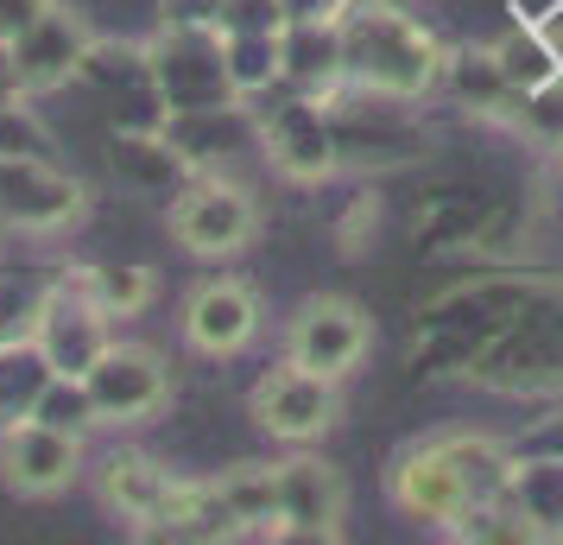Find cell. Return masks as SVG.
I'll return each mask as SVG.
<instances>
[{
	"label": "cell",
	"mask_w": 563,
	"mask_h": 545,
	"mask_svg": "<svg viewBox=\"0 0 563 545\" xmlns=\"http://www.w3.org/2000/svg\"><path fill=\"white\" fill-rule=\"evenodd\" d=\"M507 501L532 520L538 539H563V457H512Z\"/></svg>",
	"instance_id": "20"
},
{
	"label": "cell",
	"mask_w": 563,
	"mask_h": 545,
	"mask_svg": "<svg viewBox=\"0 0 563 545\" xmlns=\"http://www.w3.org/2000/svg\"><path fill=\"white\" fill-rule=\"evenodd\" d=\"M443 533H450V539H468V545H538L532 520L519 514L507 494H500V501H468Z\"/></svg>",
	"instance_id": "25"
},
{
	"label": "cell",
	"mask_w": 563,
	"mask_h": 545,
	"mask_svg": "<svg viewBox=\"0 0 563 545\" xmlns=\"http://www.w3.org/2000/svg\"><path fill=\"white\" fill-rule=\"evenodd\" d=\"M374 349V324L355 298H305L291 324H285V362L310 368V374H330V381H349L361 368V356Z\"/></svg>",
	"instance_id": "5"
},
{
	"label": "cell",
	"mask_w": 563,
	"mask_h": 545,
	"mask_svg": "<svg viewBox=\"0 0 563 545\" xmlns=\"http://www.w3.org/2000/svg\"><path fill=\"white\" fill-rule=\"evenodd\" d=\"M386 494H393V508L406 520H418V526H450V520L468 508V494H462L456 469H450V457L437 450V438L424 444H406L399 457H393V469H386Z\"/></svg>",
	"instance_id": "14"
},
{
	"label": "cell",
	"mask_w": 563,
	"mask_h": 545,
	"mask_svg": "<svg viewBox=\"0 0 563 545\" xmlns=\"http://www.w3.org/2000/svg\"><path fill=\"white\" fill-rule=\"evenodd\" d=\"M222 7L229 0H158V20L184 32H216L222 26Z\"/></svg>",
	"instance_id": "30"
},
{
	"label": "cell",
	"mask_w": 563,
	"mask_h": 545,
	"mask_svg": "<svg viewBox=\"0 0 563 545\" xmlns=\"http://www.w3.org/2000/svg\"><path fill=\"white\" fill-rule=\"evenodd\" d=\"M82 388L96 400L102 425H146L153 413L172 406V368L146 342H108L102 356L89 362Z\"/></svg>",
	"instance_id": "6"
},
{
	"label": "cell",
	"mask_w": 563,
	"mask_h": 545,
	"mask_svg": "<svg viewBox=\"0 0 563 545\" xmlns=\"http://www.w3.org/2000/svg\"><path fill=\"white\" fill-rule=\"evenodd\" d=\"M279 83H291V96H317L330 102L342 89V39L335 20H285L279 26Z\"/></svg>",
	"instance_id": "15"
},
{
	"label": "cell",
	"mask_w": 563,
	"mask_h": 545,
	"mask_svg": "<svg viewBox=\"0 0 563 545\" xmlns=\"http://www.w3.org/2000/svg\"><path fill=\"white\" fill-rule=\"evenodd\" d=\"M254 337H260V292L247 286V280L222 273V280H203V286L184 298V342H190L197 356L229 362V356H241Z\"/></svg>",
	"instance_id": "12"
},
{
	"label": "cell",
	"mask_w": 563,
	"mask_h": 545,
	"mask_svg": "<svg viewBox=\"0 0 563 545\" xmlns=\"http://www.w3.org/2000/svg\"><path fill=\"white\" fill-rule=\"evenodd\" d=\"M140 539H172V545H216V539H234V514L229 501H222V482L209 476V482H172L165 494V508H158L146 526H140Z\"/></svg>",
	"instance_id": "16"
},
{
	"label": "cell",
	"mask_w": 563,
	"mask_h": 545,
	"mask_svg": "<svg viewBox=\"0 0 563 545\" xmlns=\"http://www.w3.org/2000/svg\"><path fill=\"white\" fill-rule=\"evenodd\" d=\"M437 83H443L462 108L487 115V121H500V115H507V102H512V83H507V70H500L494 45H482V52H475V45H468V52H450Z\"/></svg>",
	"instance_id": "22"
},
{
	"label": "cell",
	"mask_w": 563,
	"mask_h": 545,
	"mask_svg": "<svg viewBox=\"0 0 563 545\" xmlns=\"http://www.w3.org/2000/svg\"><path fill=\"white\" fill-rule=\"evenodd\" d=\"M494 57H500V70H507L512 96H519V89H544V83H558V77H563L558 52L544 45V32H538V26H512L507 39L494 45Z\"/></svg>",
	"instance_id": "26"
},
{
	"label": "cell",
	"mask_w": 563,
	"mask_h": 545,
	"mask_svg": "<svg viewBox=\"0 0 563 545\" xmlns=\"http://www.w3.org/2000/svg\"><path fill=\"white\" fill-rule=\"evenodd\" d=\"M335 39H342V77L386 102H411L437 89L443 57H450L437 45V32H424L393 0H349L335 13Z\"/></svg>",
	"instance_id": "1"
},
{
	"label": "cell",
	"mask_w": 563,
	"mask_h": 545,
	"mask_svg": "<svg viewBox=\"0 0 563 545\" xmlns=\"http://www.w3.org/2000/svg\"><path fill=\"white\" fill-rule=\"evenodd\" d=\"M146 83L158 89L165 115H209V108L241 102L229 70H222V32L165 26L146 45Z\"/></svg>",
	"instance_id": "4"
},
{
	"label": "cell",
	"mask_w": 563,
	"mask_h": 545,
	"mask_svg": "<svg viewBox=\"0 0 563 545\" xmlns=\"http://www.w3.org/2000/svg\"><path fill=\"white\" fill-rule=\"evenodd\" d=\"M108 342H114V330H108V317L96 312V298H89L70 273L52 280L45 298H38V317H32V349L45 356V368H52V374H89V362L102 356Z\"/></svg>",
	"instance_id": "9"
},
{
	"label": "cell",
	"mask_w": 563,
	"mask_h": 545,
	"mask_svg": "<svg viewBox=\"0 0 563 545\" xmlns=\"http://www.w3.org/2000/svg\"><path fill=\"white\" fill-rule=\"evenodd\" d=\"M0 153H52V133L38 128L26 108L0 102Z\"/></svg>",
	"instance_id": "28"
},
{
	"label": "cell",
	"mask_w": 563,
	"mask_h": 545,
	"mask_svg": "<svg viewBox=\"0 0 563 545\" xmlns=\"http://www.w3.org/2000/svg\"><path fill=\"white\" fill-rule=\"evenodd\" d=\"M82 476V438L52 432L38 418H13L0 432V482L26 501H52Z\"/></svg>",
	"instance_id": "11"
},
{
	"label": "cell",
	"mask_w": 563,
	"mask_h": 545,
	"mask_svg": "<svg viewBox=\"0 0 563 545\" xmlns=\"http://www.w3.org/2000/svg\"><path fill=\"white\" fill-rule=\"evenodd\" d=\"M222 70H229L241 102L260 96V89H273L279 83V26L273 32H222Z\"/></svg>",
	"instance_id": "24"
},
{
	"label": "cell",
	"mask_w": 563,
	"mask_h": 545,
	"mask_svg": "<svg viewBox=\"0 0 563 545\" xmlns=\"http://www.w3.org/2000/svg\"><path fill=\"white\" fill-rule=\"evenodd\" d=\"M89 26H82V13L70 7H45L38 20H32L13 45H7V83L20 89V96H45V89H64L70 77H82V57H89Z\"/></svg>",
	"instance_id": "8"
},
{
	"label": "cell",
	"mask_w": 563,
	"mask_h": 545,
	"mask_svg": "<svg viewBox=\"0 0 563 545\" xmlns=\"http://www.w3.org/2000/svg\"><path fill=\"white\" fill-rule=\"evenodd\" d=\"M32 418L52 425V432H70V438H82V444H89V432L102 425V418H96V400H89V388H82V374H52L45 393H38V406H32Z\"/></svg>",
	"instance_id": "27"
},
{
	"label": "cell",
	"mask_w": 563,
	"mask_h": 545,
	"mask_svg": "<svg viewBox=\"0 0 563 545\" xmlns=\"http://www.w3.org/2000/svg\"><path fill=\"white\" fill-rule=\"evenodd\" d=\"M114 172L133 184V190H178L190 178V159L178 153V140L165 128H121L114 133Z\"/></svg>",
	"instance_id": "18"
},
{
	"label": "cell",
	"mask_w": 563,
	"mask_h": 545,
	"mask_svg": "<svg viewBox=\"0 0 563 545\" xmlns=\"http://www.w3.org/2000/svg\"><path fill=\"white\" fill-rule=\"evenodd\" d=\"M437 450L450 457V469H456V482H462L468 501H500V494H507L512 450L500 438H487V432H443Z\"/></svg>",
	"instance_id": "19"
},
{
	"label": "cell",
	"mask_w": 563,
	"mask_h": 545,
	"mask_svg": "<svg viewBox=\"0 0 563 545\" xmlns=\"http://www.w3.org/2000/svg\"><path fill=\"white\" fill-rule=\"evenodd\" d=\"M70 280L96 298V312H102L108 324H114V317H140L158 292L153 266H133V260H82Z\"/></svg>",
	"instance_id": "21"
},
{
	"label": "cell",
	"mask_w": 563,
	"mask_h": 545,
	"mask_svg": "<svg viewBox=\"0 0 563 545\" xmlns=\"http://www.w3.org/2000/svg\"><path fill=\"white\" fill-rule=\"evenodd\" d=\"M335 388H342V381H330V374H310V368H298V362H279L273 374H260V388H254L260 432L279 438V444H317L335 418H342V393Z\"/></svg>",
	"instance_id": "7"
},
{
	"label": "cell",
	"mask_w": 563,
	"mask_h": 545,
	"mask_svg": "<svg viewBox=\"0 0 563 545\" xmlns=\"http://www.w3.org/2000/svg\"><path fill=\"white\" fill-rule=\"evenodd\" d=\"M165 229L178 241L184 254L197 260H234L247 241L260 235V204L254 190L229 172H190V178L172 190V216H165Z\"/></svg>",
	"instance_id": "2"
},
{
	"label": "cell",
	"mask_w": 563,
	"mask_h": 545,
	"mask_svg": "<svg viewBox=\"0 0 563 545\" xmlns=\"http://www.w3.org/2000/svg\"><path fill=\"white\" fill-rule=\"evenodd\" d=\"M172 482H178V476L158 464V457H146V450H108L102 469H96V494H102V508L114 520H128L133 533L165 508Z\"/></svg>",
	"instance_id": "17"
},
{
	"label": "cell",
	"mask_w": 563,
	"mask_h": 545,
	"mask_svg": "<svg viewBox=\"0 0 563 545\" xmlns=\"http://www.w3.org/2000/svg\"><path fill=\"white\" fill-rule=\"evenodd\" d=\"M45 381H52V368H45V356L32 349V337L0 342V432H7L13 418H32Z\"/></svg>",
	"instance_id": "23"
},
{
	"label": "cell",
	"mask_w": 563,
	"mask_h": 545,
	"mask_svg": "<svg viewBox=\"0 0 563 545\" xmlns=\"http://www.w3.org/2000/svg\"><path fill=\"white\" fill-rule=\"evenodd\" d=\"M45 7H52V0H0V52H7V45H13V39H20Z\"/></svg>",
	"instance_id": "31"
},
{
	"label": "cell",
	"mask_w": 563,
	"mask_h": 545,
	"mask_svg": "<svg viewBox=\"0 0 563 545\" xmlns=\"http://www.w3.org/2000/svg\"><path fill=\"white\" fill-rule=\"evenodd\" d=\"M45 286H0V342L32 337V317H38Z\"/></svg>",
	"instance_id": "29"
},
{
	"label": "cell",
	"mask_w": 563,
	"mask_h": 545,
	"mask_svg": "<svg viewBox=\"0 0 563 545\" xmlns=\"http://www.w3.org/2000/svg\"><path fill=\"white\" fill-rule=\"evenodd\" d=\"M254 133H260V146L273 153V165L298 184H323L335 165H342V146H335V133H330V121H323V102H317V96H298V102L260 115Z\"/></svg>",
	"instance_id": "13"
},
{
	"label": "cell",
	"mask_w": 563,
	"mask_h": 545,
	"mask_svg": "<svg viewBox=\"0 0 563 545\" xmlns=\"http://www.w3.org/2000/svg\"><path fill=\"white\" fill-rule=\"evenodd\" d=\"M89 216V190L52 153H0V235H64Z\"/></svg>",
	"instance_id": "3"
},
{
	"label": "cell",
	"mask_w": 563,
	"mask_h": 545,
	"mask_svg": "<svg viewBox=\"0 0 563 545\" xmlns=\"http://www.w3.org/2000/svg\"><path fill=\"white\" fill-rule=\"evenodd\" d=\"M342 514H349V489L342 469L323 457H285L273 464V520L279 539H342Z\"/></svg>",
	"instance_id": "10"
}]
</instances>
